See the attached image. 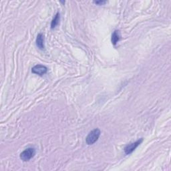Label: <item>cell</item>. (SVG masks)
Segmentation results:
<instances>
[{
	"instance_id": "cell-6",
	"label": "cell",
	"mask_w": 171,
	"mask_h": 171,
	"mask_svg": "<svg viewBox=\"0 0 171 171\" xmlns=\"http://www.w3.org/2000/svg\"><path fill=\"white\" fill-rule=\"evenodd\" d=\"M120 32L119 31L116 30L113 32V34L112 35V43L113 44V45H115L118 43V42L120 40Z\"/></svg>"
},
{
	"instance_id": "cell-8",
	"label": "cell",
	"mask_w": 171,
	"mask_h": 171,
	"mask_svg": "<svg viewBox=\"0 0 171 171\" xmlns=\"http://www.w3.org/2000/svg\"><path fill=\"white\" fill-rule=\"evenodd\" d=\"M106 3V1H97V2H94V3L97 4V5H104Z\"/></svg>"
},
{
	"instance_id": "cell-3",
	"label": "cell",
	"mask_w": 171,
	"mask_h": 171,
	"mask_svg": "<svg viewBox=\"0 0 171 171\" xmlns=\"http://www.w3.org/2000/svg\"><path fill=\"white\" fill-rule=\"evenodd\" d=\"M142 140H143V139H142V138H140V139L138 140L137 141L133 142V143L129 144L126 146L124 149L125 154H131L134 151V150H135L138 147V146L142 143Z\"/></svg>"
},
{
	"instance_id": "cell-2",
	"label": "cell",
	"mask_w": 171,
	"mask_h": 171,
	"mask_svg": "<svg viewBox=\"0 0 171 171\" xmlns=\"http://www.w3.org/2000/svg\"><path fill=\"white\" fill-rule=\"evenodd\" d=\"M35 154V150L34 148H27L20 154V158L23 161H29Z\"/></svg>"
},
{
	"instance_id": "cell-5",
	"label": "cell",
	"mask_w": 171,
	"mask_h": 171,
	"mask_svg": "<svg viewBox=\"0 0 171 171\" xmlns=\"http://www.w3.org/2000/svg\"><path fill=\"white\" fill-rule=\"evenodd\" d=\"M36 46L40 50H43L44 49V37L42 34H39L36 38Z\"/></svg>"
},
{
	"instance_id": "cell-4",
	"label": "cell",
	"mask_w": 171,
	"mask_h": 171,
	"mask_svg": "<svg viewBox=\"0 0 171 171\" xmlns=\"http://www.w3.org/2000/svg\"><path fill=\"white\" fill-rule=\"evenodd\" d=\"M47 71L48 68L46 66H42V65H36V66H35L31 69V72H33L34 74L40 76H42L45 74L47 72Z\"/></svg>"
},
{
	"instance_id": "cell-7",
	"label": "cell",
	"mask_w": 171,
	"mask_h": 171,
	"mask_svg": "<svg viewBox=\"0 0 171 171\" xmlns=\"http://www.w3.org/2000/svg\"><path fill=\"white\" fill-rule=\"evenodd\" d=\"M60 14L59 13H57L55 15L54 18L53 19L52 22L51 23V28L52 29H54V28L58 25L59 23V22H60Z\"/></svg>"
},
{
	"instance_id": "cell-1",
	"label": "cell",
	"mask_w": 171,
	"mask_h": 171,
	"mask_svg": "<svg viewBox=\"0 0 171 171\" xmlns=\"http://www.w3.org/2000/svg\"><path fill=\"white\" fill-rule=\"evenodd\" d=\"M101 132L98 128H96L94 130H92V131L88 134L86 138V143L88 145H92L94 144L95 142L98 140V138L100 136Z\"/></svg>"
}]
</instances>
